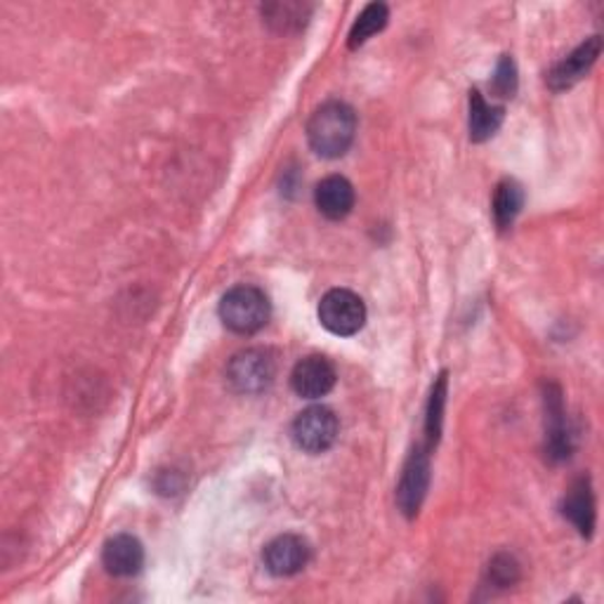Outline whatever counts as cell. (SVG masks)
<instances>
[{
  "label": "cell",
  "mask_w": 604,
  "mask_h": 604,
  "mask_svg": "<svg viewBox=\"0 0 604 604\" xmlns=\"http://www.w3.org/2000/svg\"><path fill=\"white\" fill-rule=\"evenodd\" d=\"M355 187L342 175H328L324 177L314 191V204L320 208V213L328 220H342L352 213L355 208Z\"/></svg>",
  "instance_id": "obj_12"
},
{
  "label": "cell",
  "mask_w": 604,
  "mask_h": 604,
  "mask_svg": "<svg viewBox=\"0 0 604 604\" xmlns=\"http://www.w3.org/2000/svg\"><path fill=\"white\" fill-rule=\"evenodd\" d=\"M503 107H491V104L481 97L479 90L471 93V140L487 142L493 138L496 130L503 124Z\"/></svg>",
  "instance_id": "obj_15"
},
{
  "label": "cell",
  "mask_w": 604,
  "mask_h": 604,
  "mask_svg": "<svg viewBox=\"0 0 604 604\" xmlns=\"http://www.w3.org/2000/svg\"><path fill=\"white\" fill-rule=\"evenodd\" d=\"M489 579L498 588H508L518 583L520 579V565L512 555H496L489 565Z\"/></svg>",
  "instance_id": "obj_20"
},
{
  "label": "cell",
  "mask_w": 604,
  "mask_h": 604,
  "mask_svg": "<svg viewBox=\"0 0 604 604\" xmlns=\"http://www.w3.org/2000/svg\"><path fill=\"white\" fill-rule=\"evenodd\" d=\"M226 378L241 395H258L267 390L277 378V359L263 347H248L232 357L226 367Z\"/></svg>",
  "instance_id": "obj_3"
},
{
  "label": "cell",
  "mask_w": 604,
  "mask_h": 604,
  "mask_svg": "<svg viewBox=\"0 0 604 604\" xmlns=\"http://www.w3.org/2000/svg\"><path fill=\"white\" fill-rule=\"evenodd\" d=\"M493 93L498 97H512L518 93V67L510 55H503L496 67L493 76Z\"/></svg>",
  "instance_id": "obj_19"
},
{
  "label": "cell",
  "mask_w": 604,
  "mask_h": 604,
  "mask_svg": "<svg viewBox=\"0 0 604 604\" xmlns=\"http://www.w3.org/2000/svg\"><path fill=\"white\" fill-rule=\"evenodd\" d=\"M312 14V5L307 3H291V0H283V3H267L263 5V20L265 24L277 34H298L307 26Z\"/></svg>",
  "instance_id": "obj_14"
},
{
  "label": "cell",
  "mask_w": 604,
  "mask_h": 604,
  "mask_svg": "<svg viewBox=\"0 0 604 604\" xmlns=\"http://www.w3.org/2000/svg\"><path fill=\"white\" fill-rule=\"evenodd\" d=\"M600 53H602V38L600 36L588 38L569 57H565L560 65L553 67V71L548 73V85L553 90H567L573 83H579L597 62Z\"/></svg>",
  "instance_id": "obj_9"
},
{
  "label": "cell",
  "mask_w": 604,
  "mask_h": 604,
  "mask_svg": "<svg viewBox=\"0 0 604 604\" xmlns=\"http://www.w3.org/2000/svg\"><path fill=\"white\" fill-rule=\"evenodd\" d=\"M320 322L334 336L347 338L359 334L367 324V305L357 293L347 289L328 291L320 302Z\"/></svg>",
  "instance_id": "obj_4"
},
{
  "label": "cell",
  "mask_w": 604,
  "mask_h": 604,
  "mask_svg": "<svg viewBox=\"0 0 604 604\" xmlns=\"http://www.w3.org/2000/svg\"><path fill=\"white\" fill-rule=\"evenodd\" d=\"M565 518L579 528V534L591 538L595 528V496L591 489V479L581 477L571 485L562 503Z\"/></svg>",
  "instance_id": "obj_13"
},
{
  "label": "cell",
  "mask_w": 604,
  "mask_h": 604,
  "mask_svg": "<svg viewBox=\"0 0 604 604\" xmlns=\"http://www.w3.org/2000/svg\"><path fill=\"white\" fill-rule=\"evenodd\" d=\"M338 381V373L334 361L324 355H310L300 359L293 373H291V385L298 397L305 399H320L334 390Z\"/></svg>",
  "instance_id": "obj_8"
},
{
  "label": "cell",
  "mask_w": 604,
  "mask_h": 604,
  "mask_svg": "<svg viewBox=\"0 0 604 604\" xmlns=\"http://www.w3.org/2000/svg\"><path fill=\"white\" fill-rule=\"evenodd\" d=\"M390 20V10L385 3H371L364 8V12L359 14L357 22L352 24L350 38H347V45H350V50H357L364 45L371 36H375L378 32H383Z\"/></svg>",
  "instance_id": "obj_17"
},
{
  "label": "cell",
  "mask_w": 604,
  "mask_h": 604,
  "mask_svg": "<svg viewBox=\"0 0 604 604\" xmlns=\"http://www.w3.org/2000/svg\"><path fill=\"white\" fill-rule=\"evenodd\" d=\"M102 562L109 573H114V577H120V579L135 577V573H140L144 565L142 543L130 534H118L104 543Z\"/></svg>",
  "instance_id": "obj_11"
},
{
  "label": "cell",
  "mask_w": 604,
  "mask_h": 604,
  "mask_svg": "<svg viewBox=\"0 0 604 604\" xmlns=\"http://www.w3.org/2000/svg\"><path fill=\"white\" fill-rule=\"evenodd\" d=\"M271 314L269 298L258 286L241 283L220 300L222 324L239 336H253L267 326Z\"/></svg>",
  "instance_id": "obj_2"
},
{
  "label": "cell",
  "mask_w": 604,
  "mask_h": 604,
  "mask_svg": "<svg viewBox=\"0 0 604 604\" xmlns=\"http://www.w3.org/2000/svg\"><path fill=\"white\" fill-rule=\"evenodd\" d=\"M524 206V189L515 179H503L493 191V218L501 230H508Z\"/></svg>",
  "instance_id": "obj_16"
},
{
  "label": "cell",
  "mask_w": 604,
  "mask_h": 604,
  "mask_svg": "<svg viewBox=\"0 0 604 604\" xmlns=\"http://www.w3.org/2000/svg\"><path fill=\"white\" fill-rule=\"evenodd\" d=\"M340 432L338 416L328 406H310L293 422V442L307 453H324L336 444Z\"/></svg>",
  "instance_id": "obj_5"
},
{
  "label": "cell",
  "mask_w": 604,
  "mask_h": 604,
  "mask_svg": "<svg viewBox=\"0 0 604 604\" xmlns=\"http://www.w3.org/2000/svg\"><path fill=\"white\" fill-rule=\"evenodd\" d=\"M430 487V453L428 449H416L404 465V473L397 487V506L406 518H416L426 501Z\"/></svg>",
  "instance_id": "obj_6"
},
{
  "label": "cell",
  "mask_w": 604,
  "mask_h": 604,
  "mask_svg": "<svg viewBox=\"0 0 604 604\" xmlns=\"http://www.w3.org/2000/svg\"><path fill=\"white\" fill-rule=\"evenodd\" d=\"M546 414H548V434H546V451L548 458L560 463L571 456L573 449V434L567 426V416H565V404L560 387L550 385L546 392Z\"/></svg>",
  "instance_id": "obj_10"
},
{
  "label": "cell",
  "mask_w": 604,
  "mask_h": 604,
  "mask_svg": "<svg viewBox=\"0 0 604 604\" xmlns=\"http://www.w3.org/2000/svg\"><path fill=\"white\" fill-rule=\"evenodd\" d=\"M444 404H446V373L437 378V383L432 385L430 392V402H428V416H426V434H428V449L437 444L442 432V420H444Z\"/></svg>",
  "instance_id": "obj_18"
},
{
  "label": "cell",
  "mask_w": 604,
  "mask_h": 604,
  "mask_svg": "<svg viewBox=\"0 0 604 604\" xmlns=\"http://www.w3.org/2000/svg\"><path fill=\"white\" fill-rule=\"evenodd\" d=\"M310 543L298 534H281L271 538L263 550V562L275 577H293L310 565Z\"/></svg>",
  "instance_id": "obj_7"
},
{
  "label": "cell",
  "mask_w": 604,
  "mask_h": 604,
  "mask_svg": "<svg viewBox=\"0 0 604 604\" xmlns=\"http://www.w3.org/2000/svg\"><path fill=\"white\" fill-rule=\"evenodd\" d=\"M357 114L345 102H326L307 124V140L324 159H340L355 142Z\"/></svg>",
  "instance_id": "obj_1"
}]
</instances>
